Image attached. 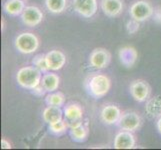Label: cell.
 <instances>
[{
	"instance_id": "18",
	"label": "cell",
	"mask_w": 161,
	"mask_h": 150,
	"mask_svg": "<svg viewBox=\"0 0 161 150\" xmlns=\"http://www.w3.org/2000/svg\"><path fill=\"white\" fill-rule=\"evenodd\" d=\"M63 117H64L63 110L61 109V107L58 106L47 105V107H45L42 111V119L48 125L62 120Z\"/></svg>"
},
{
	"instance_id": "27",
	"label": "cell",
	"mask_w": 161,
	"mask_h": 150,
	"mask_svg": "<svg viewBox=\"0 0 161 150\" xmlns=\"http://www.w3.org/2000/svg\"><path fill=\"white\" fill-rule=\"evenodd\" d=\"M31 91H32V93L34 94V95H36V96H44V95H45V93H47L46 90L44 89L43 86H42L41 84H39L37 87H35L34 89H32Z\"/></svg>"
},
{
	"instance_id": "9",
	"label": "cell",
	"mask_w": 161,
	"mask_h": 150,
	"mask_svg": "<svg viewBox=\"0 0 161 150\" xmlns=\"http://www.w3.org/2000/svg\"><path fill=\"white\" fill-rule=\"evenodd\" d=\"M20 17L24 25L28 27H35L43 21L44 15L39 7L30 5V6H26L24 8Z\"/></svg>"
},
{
	"instance_id": "30",
	"label": "cell",
	"mask_w": 161,
	"mask_h": 150,
	"mask_svg": "<svg viewBox=\"0 0 161 150\" xmlns=\"http://www.w3.org/2000/svg\"><path fill=\"white\" fill-rule=\"evenodd\" d=\"M1 25H2V26H1V29H2V31H3V30H4V19H3V18L1 19Z\"/></svg>"
},
{
	"instance_id": "14",
	"label": "cell",
	"mask_w": 161,
	"mask_h": 150,
	"mask_svg": "<svg viewBox=\"0 0 161 150\" xmlns=\"http://www.w3.org/2000/svg\"><path fill=\"white\" fill-rule=\"evenodd\" d=\"M100 6L103 13L108 17H117L123 12V0H101Z\"/></svg>"
},
{
	"instance_id": "25",
	"label": "cell",
	"mask_w": 161,
	"mask_h": 150,
	"mask_svg": "<svg viewBox=\"0 0 161 150\" xmlns=\"http://www.w3.org/2000/svg\"><path fill=\"white\" fill-rule=\"evenodd\" d=\"M140 22H138L137 20L131 18L126 24V30L129 34H135V33L139 30L140 28V25H139Z\"/></svg>"
},
{
	"instance_id": "2",
	"label": "cell",
	"mask_w": 161,
	"mask_h": 150,
	"mask_svg": "<svg viewBox=\"0 0 161 150\" xmlns=\"http://www.w3.org/2000/svg\"><path fill=\"white\" fill-rule=\"evenodd\" d=\"M42 72L34 66L21 67L16 73V81L24 89L32 90L41 83Z\"/></svg>"
},
{
	"instance_id": "21",
	"label": "cell",
	"mask_w": 161,
	"mask_h": 150,
	"mask_svg": "<svg viewBox=\"0 0 161 150\" xmlns=\"http://www.w3.org/2000/svg\"><path fill=\"white\" fill-rule=\"evenodd\" d=\"M45 7L50 13L60 14L67 8V0H45Z\"/></svg>"
},
{
	"instance_id": "13",
	"label": "cell",
	"mask_w": 161,
	"mask_h": 150,
	"mask_svg": "<svg viewBox=\"0 0 161 150\" xmlns=\"http://www.w3.org/2000/svg\"><path fill=\"white\" fill-rule=\"evenodd\" d=\"M45 58L49 71H57L62 69L66 63L65 54L57 49L50 50L49 52H47L45 54Z\"/></svg>"
},
{
	"instance_id": "26",
	"label": "cell",
	"mask_w": 161,
	"mask_h": 150,
	"mask_svg": "<svg viewBox=\"0 0 161 150\" xmlns=\"http://www.w3.org/2000/svg\"><path fill=\"white\" fill-rule=\"evenodd\" d=\"M153 20L156 22L158 24H161V6H157L154 8V11H153Z\"/></svg>"
},
{
	"instance_id": "24",
	"label": "cell",
	"mask_w": 161,
	"mask_h": 150,
	"mask_svg": "<svg viewBox=\"0 0 161 150\" xmlns=\"http://www.w3.org/2000/svg\"><path fill=\"white\" fill-rule=\"evenodd\" d=\"M32 65L36 67L37 69H39L42 73H45V72L49 71L48 66L46 63V58H45V54H37L35 55L32 59Z\"/></svg>"
},
{
	"instance_id": "1",
	"label": "cell",
	"mask_w": 161,
	"mask_h": 150,
	"mask_svg": "<svg viewBox=\"0 0 161 150\" xmlns=\"http://www.w3.org/2000/svg\"><path fill=\"white\" fill-rule=\"evenodd\" d=\"M84 86L87 93L95 99L106 96L111 88V80L106 74L91 73L85 79Z\"/></svg>"
},
{
	"instance_id": "23",
	"label": "cell",
	"mask_w": 161,
	"mask_h": 150,
	"mask_svg": "<svg viewBox=\"0 0 161 150\" xmlns=\"http://www.w3.org/2000/svg\"><path fill=\"white\" fill-rule=\"evenodd\" d=\"M68 130H69V123L66 121V119H62L58 122H55V123L48 125V131L55 136L63 135Z\"/></svg>"
},
{
	"instance_id": "11",
	"label": "cell",
	"mask_w": 161,
	"mask_h": 150,
	"mask_svg": "<svg viewBox=\"0 0 161 150\" xmlns=\"http://www.w3.org/2000/svg\"><path fill=\"white\" fill-rule=\"evenodd\" d=\"M121 110L115 104H106L100 111V119L107 125H116L121 117Z\"/></svg>"
},
{
	"instance_id": "4",
	"label": "cell",
	"mask_w": 161,
	"mask_h": 150,
	"mask_svg": "<svg viewBox=\"0 0 161 150\" xmlns=\"http://www.w3.org/2000/svg\"><path fill=\"white\" fill-rule=\"evenodd\" d=\"M154 8L150 2L146 0H137L131 4L129 8L130 17L137 20L138 22H143L148 20L153 15Z\"/></svg>"
},
{
	"instance_id": "15",
	"label": "cell",
	"mask_w": 161,
	"mask_h": 150,
	"mask_svg": "<svg viewBox=\"0 0 161 150\" xmlns=\"http://www.w3.org/2000/svg\"><path fill=\"white\" fill-rule=\"evenodd\" d=\"M118 58L120 63L126 68H131L138 60V53L132 46H124L119 49Z\"/></svg>"
},
{
	"instance_id": "6",
	"label": "cell",
	"mask_w": 161,
	"mask_h": 150,
	"mask_svg": "<svg viewBox=\"0 0 161 150\" xmlns=\"http://www.w3.org/2000/svg\"><path fill=\"white\" fill-rule=\"evenodd\" d=\"M129 91L132 98L137 102H146L150 97L151 87L148 82L142 79L133 80L129 85Z\"/></svg>"
},
{
	"instance_id": "31",
	"label": "cell",
	"mask_w": 161,
	"mask_h": 150,
	"mask_svg": "<svg viewBox=\"0 0 161 150\" xmlns=\"http://www.w3.org/2000/svg\"><path fill=\"white\" fill-rule=\"evenodd\" d=\"M24 1H25V0H24Z\"/></svg>"
},
{
	"instance_id": "5",
	"label": "cell",
	"mask_w": 161,
	"mask_h": 150,
	"mask_svg": "<svg viewBox=\"0 0 161 150\" xmlns=\"http://www.w3.org/2000/svg\"><path fill=\"white\" fill-rule=\"evenodd\" d=\"M142 123L141 116L135 111L128 110L121 114V117L117 122V125L121 130L134 132L140 128Z\"/></svg>"
},
{
	"instance_id": "28",
	"label": "cell",
	"mask_w": 161,
	"mask_h": 150,
	"mask_svg": "<svg viewBox=\"0 0 161 150\" xmlns=\"http://www.w3.org/2000/svg\"><path fill=\"white\" fill-rule=\"evenodd\" d=\"M1 148L2 149H11L12 148V145H11V143L6 139V138H2L1 139Z\"/></svg>"
},
{
	"instance_id": "10",
	"label": "cell",
	"mask_w": 161,
	"mask_h": 150,
	"mask_svg": "<svg viewBox=\"0 0 161 150\" xmlns=\"http://www.w3.org/2000/svg\"><path fill=\"white\" fill-rule=\"evenodd\" d=\"M68 132H69L71 139L75 142H78V143L85 142L88 138V135H89L88 125L86 123H84L82 120L69 123Z\"/></svg>"
},
{
	"instance_id": "7",
	"label": "cell",
	"mask_w": 161,
	"mask_h": 150,
	"mask_svg": "<svg viewBox=\"0 0 161 150\" xmlns=\"http://www.w3.org/2000/svg\"><path fill=\"white\" fill-rule=\"evenodd\" d=\"M111 54L105 48H96L92 50L89 55V65L96 70H101L106 68L110 63Z\"/></svg>"
},
{
	"instance_id": "12",
	"label": "cell",
	"mask_w": 161,
	"mask_h": 150,
	"mask_svg": "<svg viewBox=\"0 0 161 150\" xmlns=\"http://www.w3.org/2000/svg\"><path fill=\"white\" fill-rule=\"evenodd\" d=\"M135 145L136 139L131 131L121 130L114 137L113 146L115 149H133Z\"/></svg>"
},
{
	"instance_id": "17",
	"label": "cell",
	"mask_w": 161,
	"mask_h": 150,
	"mask_svg": "<svg viewBox=\"0 0 161 150\" xmlns=\"http://www.w3.org/2000/svg\"><path fill=\"white\" fill-rule=\"evenodd\" d=\"M145 113L149 119H158L161 116V96L155 95L146 100Z\"/></svg>"
},
{
	"instance_id": "20",
	"label": "cell",
	"mask_w": 161,
	"mask_h": 150,
	"mask_svg": "<svg viewBox=\"0 0 161 150\" xmlns=\"http://www.w3.org/2000/svg\"><path fill=\"white\" fill-rule=\"evenodd\" d=\"M24 0H7L3 4L4 12L10 16H19L25 8Z\"/></svg>"
},
{
	"instance_id": "19",
	"label": "cell",
	"mask_w": 161,
	"mask_h": 150,
	"mask_svg": "<svg viewBox=\"0 0 161 150\" xmlns=\"http://www.w3.org/2000/svg\"><path fill=\"white\" fill-rule=\"evenodd\" d=\"M40 84L43 86L47 93L57 91L60 85V77L53 72L47 71L45 73H43Z\"/></svg>"
},
{
	"instance_id": "16",
	"label": "cell",
	"mask_w": 161,
	"mask_h": 150,
	"mask_svg": "<svg viewBox=\"0 0 161 150\" xmlns=\"http://www.w3.org/2000/svg\"><path fill=\"white\" fill-rule=\"evenodd\" d=\"M64 119L68 123L76 122L83 119V108L80 104L76 102H69L64 106L63 109Z\"/></svg>"
},
{
	"instance_id": "3",
	"label": "cell",
	"mask_w": 161,
	"mask_h": 150,
	"mask_svg": "<svg viewBox=\"0 0 161 150\" xmlns=\"http://www.w3.org/2000/svg\"><path fill=\"white\" fill-rule=\"evenodd\" d=\"M15 48L22 54H32L39 48L40 42L34 33L22 32L18 34L14 41Z\"/></svg>"
},
{
	"instance_id": "8",
	"label": "cell",
	"mask_w": 161,
	"mask_h": 150,
	"mask_svg": "<svg viewBox=\"0 0 161 150\" xmlns=\"http://www.w3.org/2000/svg\"><path fill=\"white\" fill-rule=\"evenodd\" d=\"M74 11L84 18H91L98 10L97 0H72Z\"/></svg>"
},
{
	"instance_id": "22",
	"label": "cell",
	"mask_w": 161,
	"mask_h": 150,
	"mask_svg": "<svg viewBox=\"0 0 161 150\" xmlns=\"http://www.w3.org/2000/svg\"><path fill=\"white\" fill-rule=\"evenodd\" d=\"M45 103L51 106H63L65 103V95L60 91L49 92L45 95Z\"/></svg>"
},
{
	"instance_id": "29",
	"label": "cell",
	"mask_w": 161,
	"mask_h": 150,
	"mask_svg": "<svg viewBox=\"0 0 161 150\" xmlns=\"http://www.w3.org/2000/svg\"><path fill=\"white\" fill-rule=\"evenodd\" d=\"M156 127H157V130H158V132L161 134V116L160 117L157 119V121H156Z\"/></svg>"
}]
</instances>
